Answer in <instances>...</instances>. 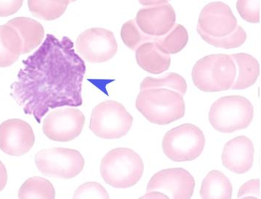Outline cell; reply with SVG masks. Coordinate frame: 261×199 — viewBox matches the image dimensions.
Listing matches in <instances>:
<instances>
[{
    "label": "cell",
    "mask_w": 261,
    "mask_h": 199,
    "mask_svg": "<svg viewBox=\"0 0 261 199\" xmlns=\"http://www.w3.org/2000/svg\"><path fill=\"white\" fill-rule=\"evenodd\" d=\"M136 58L141 69L150 74H162L170 67V54L160 50L154 41L141 44L136 49Z\"/></svg>",
    "instance_id": "16"
},
{
    "label": "cell",
    "mask_w": 261,
    "mask_h": 199,
    "mask_svg": "<svg viewBox=\"0 0 261 199\" xmlns=\"http://www.w3.org/2000/svg\"><path fill=\"white\" fill-rule=\"evenodd\" d=\"M24 0H0V17L15 14L22 6Z\"/></svg>",
    "instance_id": "30"
},
{
    "label": "cell",
    "mask_w": 261,
    "mask_h": 199,
    "mask_svg": "<svg viewBox=\"0 0 261 199\" xmlns=\"http://www.w3.org/2000/svg\"><path fill=\"white\" fill-rule=\"evenodd\" d=\"M7 24L14 28L22 41V54L31 52L41 44L44 30L36 20L28 17H18L10 20Z\"/></svg>",
    "instance_id": "18"
},
{
    "label": "cell",
    "mask_w": 261,
    "mask_h": 199,
    "mask_svg": "<svg viewBox=\"0 0 261 199\" xmlns=\"http://www.w3.org/2000/svg\"><path fill=\"white\" fill-rule=\"evenodd\" d=\"M154 41L160 50L168 54L182 51L189 41V34L184 26L175 24L169 33L154 37Z\"/></svg>",
    "instance_id": "22"
},
{
    "label": "cell",
    "mask_w": 261,
    "mask_h": 199,
    "mask_svg": "<svg viewBox=\"0 0 261 199\" xmlns=\"http://www.w3.org/2000/svg\"><path fill=\"white\" fill-rule=\"evenodd\" d=\"M238 25L229 6L222 2H214L201 11L197 28L212 37L222 38L233 33Z\"/></svg>",
    "instance_id": "13"
},
{
    "label": "cell",
    "mask_w": 261,
    "mask_h": 199,
    "mask_svg": "<svg viewBox=\"0 0 261 199\" xmlns=\"http://www.w3.org/2000/svg\"><path fill=\"white\" fill-rule=\"evenodd\" d=\"M138 110L152 124L166 125L185 115L184 96L168 89L141 90L136 101Z\"/></svg>",
    "instance_id": "2"
},
{
    "label": "cell",
    "mask_w": 261,
    "mask_h": 199,
    "mask_svg": "<svg viewBox=\"0 0 261 199\" xmlns=\"http://www.w3.org/2000/svg\"><path fill=\"white\" fill-rule=\"evenodd\" d=\"M8 182V172L4 164L0 161V192L6 186Z\"/></svg>",
    "instance_id": "31"
},
{
    "label": "cell",
    "mask_w": 261,
    "mask_h": 199,
    "mask_svg": "<svg viewBox=\"0 0 261 199\" xmlns=\"http://www.w3.org/2000/svg\"><path fill=\"white\" fill-rule=\"evenodd\" d=\"M86 64L68 37L48 34L42 45L23 61L11 96L36 122L51 109L83 104Z\"/></svg>",
    "instance_id": "1"
},
{
    "label": "cell",
    "mask_w": 261,
    "mask_h": 199,
    "mask_svg": "<svg viewBox=\"0 0 261 199\" xmlns=\"http://www.w3.org/2000/svg\"><path fill=\"white\" fill-rule=\"evenodd\" d=\"M56 190L50 182L40 177H33L24 182L19 190V198L53 199Z\"/></svg>",
    "instance_id": "23"
},
{
    "label": "cell",
    "mask_w": 261,
    "mask_h": 199,
    "mask_svg": "<svg viewBox=\"0 0 261 199\" xmlns=\"http://www.w3.org/2000/svg\"><path fill=\"white\" fill-rule=\"evenodd\" d=\"M205 146V137L199 127L184 124L166 132L163 139L164 154L174 162H188L197 159Z\"/></svg>",
    "instance_id": "7"
},
{
    "label": "cell",
    "mask_w": 261,
    "mask_h": 199,
    "mask_svg": "<svg viewBox=\"0 0 261 199\" xmlns=\"http://www.w3.org/2000/svg\"><path fill=\"white\" fill-rule=\"evenodd\" d=\"M169 1H170V0H139L140 4L144 6L163 4V3H168Z\"/></svg>",
    "instance_id": "33"
},
{
    "label": "cell",
    "mask_w": 261,
    "mask_h": 199,
    "mask_svg": "<svg viewBox=\"0 0 261 199\" xmlns=\"http://www.w3.org/2000/svg\"><path fill=\"white\" fill-rule=\"evenodd\" d=\"M232 185L222 172L211 170L204 177L200 188L201 198L204 199H230Z\"/></svg>",
    "instance_id": "20"
},
{
    "label": "cell",
    "mask_w": 261,
    "mask_h": 199,
    "mask_svg": "<svg viewBox=\"0 0 261 199\" xmlns=\"http://www.w3.org/2000/svg\"><path fill=\"white\" fill-rule=\"evenodd\" d=\"M260 180H251L239 189L238 198L260 199Z\"/></svg>",
    "instance_id": "29"
},
{
    "label": "cell",
    "mask_w": 261,
    "mask_h": 199,
    "mask_svg": "<svg viewBox=\"0 0 261 199\" xmlns=\"http://www.w3.org/2000/svg\"><path fill=\"white\" fill-rule=\"evenodd\" d=\"M236 68V77L231 89L244 90L255 83L260 76V64L253 56L247 53L231 54Z\"/></svg>",
    "instance_id": "17"
},
{
    "label": "cell",
    "mask_w": 261,
    "mask_h": 199,
    "mask_svg": "<svg viewBox=\"0 0 261 199\" xmlns=\"http://www.w3.org/2000/svg\"><path fill=\"white\" fill-rule=\"evenodd\" d=\"M76 0H71V3H72V2H75Z\"/></svg>",
    "instance_id": "34"
},
{
    "label": "cell",
    "mask_w": 261,
    "mask_h": 199,
    "mask_svg": "<svg viewBox=\"0 0 261 199\" xmlns=\"http://www.w3.org/2000/svg\"><path fill=\"white\" fill-rule=\"evenodd\" d=\"M38 170L53 178L70 180L82 172L85 160L75 149L50 148L42 149L35 156Z\"/></svg>",
    "instance_id": "8"
},
{
    "label": "cell",
    "mask_w": 261,
    "mask_h": 199,
    "mask_svg": "<svg viewBox=\"0 0 261 199\" xmlns=\"http://www.w3.org/2000/svg\"><path fill=\"white\" fill-rule=\"evenodd\" d=\"M71 0H28V7L33 16L45 21L61 17Z\"/></svg>",
    "instance_id": "21"
},
{
    "label": "cell",
    "mask_w": 261,
    "mask_h": 199,
    "mask_svg": "<svg viewBox=\"0 0 261 199\" xmlns=\"http://www.w3.org/2000/svg\"><path fill=\"white\" fill-rule=\"evenodd\" d=\"M191 76L194 86L203 92L227 91L236 79L235 63L228 54H210L196 63Z\"/></svg>",
    "instance_id": "4"
},
{
    "label": "cell",
    "mask_w": 261,
    "mask_h": 199,
    "mask_svg": "<svg viewBox=\"0 0 261 199\" xmlns=\"http://www.w3.org/2000/svg\"><path fill=\"white\" fill-rule=\"evenodd\" d=\"M135 20L145 34L157 37L172 29L175 24L176 13L172 5L166 3L141 8Z\"/></svg>",
    "instance_id": "14"
},
{
    "label": "cell",
    "mask_w": 261,
    "mask_h": 199,
    "mask_svg": "<svg viewBox=\"0 0 261 199\" xmlns=\"http://www.w3.org/2000/svg\"><path fill=\"white\" fill-rule=\"evenodd\" d=\"M74 198H109L105 187L95 182H86L76 189Z\"/></svg>",
    "instance_id": "28"
},
{
    "label": "cell",
    "mask_w": 261,
    "mask_h": 199,
    "mask_svg": "<svg viewBox=\"0 0 261 199\" xmlns=\"http://www.w3.org/2000/svg\"><path fill=\"white\" fill-rule=\"evenodd\" d=\"M34 144V132L28 122L13 119L0 124V149L8 155H24Z\"/></svg>",
    "instance_id": "12"
},
{
    "label": "cell",
    "mask_w": 261,
    "mask_h": 199,
    "mask_svg": "<svg viewBox=\"0 0 261 199\" xmlns=\"http://www.w3.org/2000/svg\"><path fill=\"white\" fill-rule=\"evenodd\" d=\"M197 32L204 41L217 48L229 49L240 47L247 40V33L242 26L238 25L233 33L222 38H214L208 36L197 28Z\"/></svg>",
    "instance_id": "25"
},
{
    "label": "cell",
    "mask_w": 261,
    "mask_h": 199,
    "mask_svg": "<svg viewBox=\"0 0 261 199\" xmlns=\"http://www.w3.org/2000/svg\"><path fill=\"white\" fill-rule=\"evenodd\" d=\"M195 188V180L182 167L164 169L153 175L147 187V192L157 190L168 198L189 199Z\"/></svg>",
    "instance_id": "11"
},
{
    "label": "cell",
    "mask_w": 261,
    "mask_h": 199,
    "mask_svg": "<svg viewBox=\"0 0 261 199\" xmlns=\"http://www.w3.org/2000/svg\"><path fill=\"white\" fill-rule=\"evenodd\" d=\"M86 118L80 109L66 107L53 111L43 122V131L54 141L69 142L81 135Z\"/></svg>",
    "instance_id": "10"
},
{
    "label": "cell",
    "mask_w": 261,
    "mask_h": 199,
    "mask_svg": "<svg viewBox=\"0 0 261 199\" xmlns=\"http://www.w3.org/2000/svg\"><path fill=\"white\" fill-rule=\"evenodd\" d=\"M149 89H168L184 96L187 91V83L182 76L176 73H169L161 78L146 77L141 82V90Z\"/></svg>",
    "instance_id": "24"
},
{
    "label": "cell",
    "mask_w": 261,
    "mask_h": 199,
    "mask_svg": "<svg viewBox=\"0 0 261 199\" xmlns=\"http://www.w3.org/2000/svg\"><path fill=\"white\" fill-rule=\"evenodd\" d=\"M141 198H169L165 194L161 193V192L157 191V190H153V191L147 192L144 196L141 197Z\"/></svg>",
    "instance_id": "32"
},
{
    "label": "cell",
    "mask_w": 261,
    "mask_h": 199,
    "mask_svg": "<svg viewBox=\"0 0 261 199\" xmlns=\"http://www.w3.org/2000/svg\"><path fill=\"white\" fill-rule=\"evenodd\" d=\"M134 118L121 103L105 101L91 112L90 129L103 139H119L127 135L132 127Z\"/></svg>",
    "instance_id": "6"
},
{
    "label": "cell",
    "mask_w": 261,
    "mask_h": 199,
    "mask_svg": "<svg viewBox=\"0 0 261 199\" xmlns=\"http://www.w3.org/2000/svg\"><path fill=\"white\" fill-rule=\"evenodd\" d=\"M22 54V41L17 31L8 25L0 26V67L11 66Z\"/></svg>",
    "instance_id": "19"
},
{
    "label": "cell",
    "mask_w": 261,
    "mask_h": 199,
    "mask_svg": "<svg viewBox=\"0 0 261 199\" xmlns=\"http://www.w3.org/2000/svg\"><path fill=\"white\" fill-rule=\"evenodd\" d=\"M254 118V107L242 96H227L216 101L208 113L211 126L222 133L247 129Z\"/></svg>",
    "instance_id": "5"
},
{
    "label": "cell",
    "mask_w": 261,
    "mask_h": 199,
    "mask_svg": "<svg viewBox=\"0 0 261 199\" xmlns=\"http://www.w3.org/2000/svg\"><path fill=\"white\" fill-rule=\"evenodd\" d=\"M253 142L242 135L229 140L224 146L222 160L224 166L237 174L248 172L254 162Z\"/></svg>",
    "instance_id": "15"
},
{
    "label": "cell",
    "mask_w": 261,
    "mask_h": 199,
    "mask_svg": "<svg viewBox=\"0 0 261 199\" xmlns=\"http://www.w3.org/2000/svg\"><path fill=\"white\" fill-rule=\"evenodd\" d=\"M236 8L243 19L250 23L260 20V0H238Z\"/></svg>",
    "instance_id": "27"
},
{
    "label": "cell",
    "mask_w": 261,
    "mask_h": 199,
    "mask_svg": "<svg viewBox=\"0 0 261 199\" xmlns=\"http://www.w3.org/2000/svg\"><path fill=\"white\" fill-rule=\"evenodd\" d=\"M76 49L88 62L99 64L109 61L116 55L118 44L114 33L109 30L90 28L78 36Z\"/></svg>",
    "instance_id": "9"
},
{
    "label": "cell",
    "mask_w": 261,
    "mask_h": 199,
    "mask_svg": "<svg viewBox=\"0 0 261 199\" xmlns=\"http://www.w3.org/2000/svg\"><path fill=\"white\" fill-rule=\"evenodd\" d=\"M140 156L133 149H112L103 157L100 173L105 182L115 188H129L136 185L144 174Z\"/></svg>",
    "instance_id": "3"
},
{
    "label": "cell",
    "mask_w": 261,
    "mask_h": 199,
    "mask_svg": "<svg viewBox=\"0 0 261 199\" xmlns=\"http://www.w3.org/2000/svg\"><path fill=\"white\" fill-rule=\"evenodd\" d=\"M121 37L123 42L129 49H136L146 42L154 41V36L145 34L138 26L136 20L132 19L123 24L121 31Z\"/></svg>",
    "instance_id": "26"
}]
</instances>
